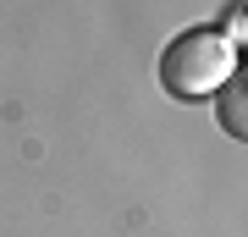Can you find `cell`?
I'll return each mask as SVG.
<instances>
[{
  "mask_svg": "<svg viewBox=\"0 0 248 237\" xmlns=\"http://www.w3.org/2000/svg\"><path fill=\"white\" fill-rule=\"evenodd\" d=\"M237 78V44L221 28H187L160 50V88L171 99H215V88Z\"/></svg>",
  "mask_w": 248,
  "mask_h": 237,
  "instance_id": "1",
  "label": "cell"
},
{
  "mask_svg": "<svg viewBox=\"0 0 248 237\" xmlns=\"http://www.w3.org/2000/svg\"><path fill=\"white\" fill-rule=\"evenodd\" d=\"M215 116H221L226 138H237V143L248 138V122H243V83H237V78L215 88Z\"/></svg>",
  "mask_w": 248,
  "mask_h": 237,
  "instance_id": "2",
  "label": "cell"
}]
</instances>
